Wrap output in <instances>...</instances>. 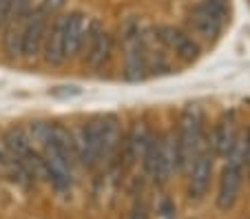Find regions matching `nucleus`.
<instances>
[{"mask_svg":"<svg viewBox=\"0 0 250 219\" xmlns=\"http://www.w3.org/2000/svg\"><path fill=\"white\" fill-rule=\"evenodd\" d=\"M66 0H40L38 9L42 11L47 18H56V16L62 14V9H64Z\"/></svg>","mask_w":250,"mask_h":219,"instance_id":"f3484780","label":"nucleus"},{"mask_svg":"<svg viewBox=\"0 0 250 219\" xmlns=\"http://www.w3.org/2000/svg\"><path fill=\"white\" fill-rule=\"evenodd\" d=\"M80 89L78 86H58V89H51V96L56 98H71V96H78Z\"/></svg>","mask_w":250,"mask_h":219,"instance_id":"a211bd4d","label":"nucleus"},{"mask_svg":"<svg viewBox=\"0 0 250 219\" xmlns=\"http://www.w3.org/2000/svg\"><path fill=\"white\" fill-rule=\"evenodd\" d=\"M126 219H148V208L142 204V201H137V204L131 208V213H128Z\"/></svg>","mask_w":250,"mask_h":219,"instance_id":"6ab92c4d","label":"nucleus"},{"mask_svg":"<svg viewBox=\"0 0 250 219\" xmlns=\"http://www.w3.org/2000/svg\"><path fill=\"white\" fill-rule=\"evenodd\" d=\"M7 31L2 36V49L9 58H20L22 56V27L24 20H14L9 18V22L5 24Z\"/></svg>","mask_w":250,"mask_h":219,"instance_id":"dca6fc26","label":"nucleus"},{"mask_svg":"<svg viewBox=\"0 0 250 219\" xmlns=\"http://www.w3.org/2000/svg\"><path fill=\"white\" fill-rule=\"evenodd\" d=\"M208 151L215 155V158L226 159L235 146L239 144L241 135H239V119H237L235 111H226L222 118L217 119V124L212 126L210 135H208Z\"/></svg>","mask_w":250,"mask_h":219,"instance_id":"6e6552de","label":"nucleus"},{"mask_svg":"<svg viewBox=\"0 0 250 219\" xmlns=\"http://www.w3.org/2000/svg\"><path fill=\"white\" fill-rule=\"evenodd\" d=\"M86 22H89V18L82 11L66 14V20H64V58L66 60H73V58L80 56Z\"/></svg>","mask_w":250,"mask_h":219,"instance_id":"4468645a","label":"nucleus"},{"mask_svg":"<svg viewBox=\"0 0 250 219\" xmlns=\"http://www.w3.org/2000/svg\"><path fill=\"white\" fill-rule=\"evenodd\" d=\"M212 168H215V155L208 151V146H204L186 173V177H188V191L186 193H188L190 201H202L208 195V188L212 181Z\"/></svg>","mask_w":250,"mask_h":219,"instance_id":"9d476101","label":"nucleus"},{"mask_svg":"<svg viewBox=\"0 0 250 219\" xmlns=\"http://www.w3.org/2000/svg\"><path fill=\"white\" fill-rule=\"evenodd\" d=\"M155 34H157V40L162 42V47H164L170 56H175L177 60L186 62V64L195 62L199 58V53H202L199 42L182 27H175V24H157Z\"/></svg>","mask_w":250,"mask_h":219,"instance_id":"423d86ee","label":"nucleus"},{"mask_svg":"<svg viewBox=\"0 0 250 219\" xmlns=\"http://www.w3.org/2000/svg\"><path fill=\"white\" fill-rule=\"evenodd\" d=\"M0 142L5 144V148L14 155L16 159H18V162L33 148L22 126H9V129H5V133H2V139H0Z\"/></svg>","mask_w":250,"mask_h":219,"instance_id":"2eb2a0df","label":"nucleus"},{"mask_svg":"<svg viewBox=\"0 0 250 219\" xmlns=\"http://www.w3.org/2000/svg\"><path fill=\"white\" fill-rule=\"evenodd\" d=\"M11 16V0H0V29L9 22Z\"/></svg>","mask_w":250,"mask_h":219,"instance_id":"aec40b11","label":"nucleus"},{"mask_svg":"<svg viewBox=\"0 0 250 219\" xmlns=\"http://www.w3.org/2000/svg\"><path fill=\"white\" fill-rule=\"evenodd\" d=\"M244 166H248V173H250V131L244 138Z\"/></svg>","mask_w":250,"mask_h":219,"instance_id":"412c9836","label":"nucleus"},{"mask_svg":"<svg viewBox=\"0 0 250 219\" xmlns=\"http://www.w3.org/2000/svg\"><path fill=\"white\" fill-rule=\"evenodd\" d=\"M144 27H146V22L140 16H128V18H124L120 22L118 40L124 53L122 76L126 82H142L151 76L146 64V56H144V44H142Z\"/></svg>","mask_w":250,"mask_h":219,"instance_id":"f257e3e1","label":"nucleus"},{"mask_svg":"<svg viewBox=\"0 0 250 219\" xmlns=\"http://www.w3.org/2000/svg\"><path fill=\"white\" fill-rule=\"evenodd\" d=\"M177 135V153H180V175H186L190 164L204 148V111L197 104H186L180 115V126L175 131Z\"/></svg>","mask_w":250,"mask_h":219,"instance_id":"7ed1b4c3","label":"nucleus"},{"mask_svg":"<svg viewBox=\"0 0 250 219\" xmlns=\"http://www.w3.org/2000/svg\"><path fill=\"white\" fill-rule=\"evenodd\" d=\"M98 126V144H100V164H113L118 155L122 153L124 144V131L122 122L115 113L98 115L95 118Z\"/></svg>","mask_w":250,"mask_h":219,"instance_id":"0eeeda50","label":"nucleus"},{"mask_svg":"<svg viewBox=\"0 0 250 219\" xmlns=\"http://www.w3.org/2000/svg\"><path fill=\"white\" fill-rule=\"evenodd\" d=\"M115 51V38L106 31L98 18H89L84 29V40H82V51L84 53V64L91 71H102L109 67L111 58Z\"/></svg>","mask_w":250,"mask_h":219,"instance_id":"20e7f679","label":"nucleus"},{"mask_svg":"<svg viewBox=\"0 0 250 219\" xmlns=\"http://www.w3.org/2000/svg\"><path fill=\"white\" fill-rule=\"evenodd\" d=\"M244 184V139L235 146V151L226 158V164L219 175V191H217V208L228 213L239 199V191Z\"/></svg>","mask_w":250,"mask_h":219,"instance_id":"39448f33","label":"nucleus"},{"mask_svg":"<svg viewBox=\"0 0 250 219\" xmlns=\"http://www.w3.org/2000/svg\"><path fill=\"white\" fill-rule=\"evenodd\" d=\"M64 20H66V14H60L49 20L44 42H42V58L49 67H60V64L66 62V58H64Z\"/></svg>","mask_w":250,"mask_h":219,"instance_id":"f8f14e48","label":"nucleus"},{"mask_svg":"<svg viewBox=\"0 0 250 219\" xmlns=\"http://www.w3.org/2000/svg\"><path fill=\"white\" fill-rule=\"evenodd\" d=\"M71 139H73V151H76L78 164L84 168H93L100 164V144H98V126L95 118L89 122H82L71 126Z\"/></svg>","mask_w":250,"mask_h":219,"instance_id":"1a4fd4ad","label":"nucleus"},{"mask_svg":"<svg viewBox=\"0 0 250 219\" xmlns=\"http://www.w3.org/2000/svg\"><path fill=\"white\" fill-rule=\"evenodd\" d=\"M230 20V2L228 0H199L186 14V31L195 40L215 42L222 36L224 27Z\"/></svg>","mask_w":250,"mask_h":219,"instance_id":"f03ea898","label":"nucleus"},{"mask_svg":"<svg viewBox=\"0 0 250 219\" xmlns=\"http://www.w3.org/2000/svg\"><path fill=\"white\" fill-rule=\"evenodd\" d=\"M49 20L42 11L36 9L29 11V16L24 18V27H22V56L33 60L42 53V42H44V34H47Z\"/></svg>","mask_w":250,"mask_h":219,"instance_id":"9b49d317","label":"nucleus"},{"mask_svg":"<svg viewBox=\"0 0 250 219\" xmlns=\"http://www.w3.org/2000/svg\"><path fill=\"white\" fill-rule=\"evenodd\" d=\"M151 138H153V133L144 122L133 124L131 131L124 135V144H122V155H124V164H126V166H133L135 162H142Z\"/></svg>","mask_w":250,"mask_h":219,"instance_id":"ddd939ff","label":"nucleus"}]
</instances>
